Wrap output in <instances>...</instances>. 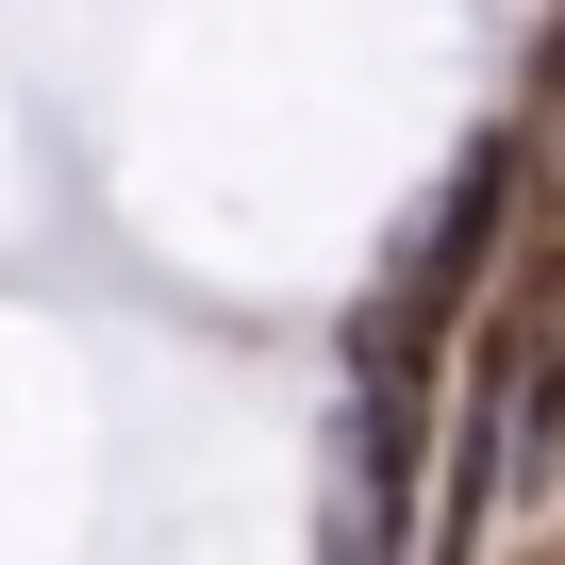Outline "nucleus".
Segmentation results:
<instances>
[{
  "label": "nucleus",
  "instance_id": "f257e3e1",
  "mask_svg": "<svg viewBox=\"0 0 565 565\" xmlns=\"http://www.w3.org/2000/svg\"><path fill=\"white\" fill-rule=\"evenodd\" d=\"M565 482V233L515 249V282H482L466 317V449H449V548L499 532V499Z\"/></svg>",
  "mask_w": 565,
  "mask_h": 565
},
{
  "label": "nucleus",
  "instance_id": "f03ea898",
  "mask_svg": "<svg viewBox=\"0 0 565 565\" xmlns=\"http://www.w3.org/2000/svg\"><path fill=\"white\" fill-rule=\"evenodd\" d=\"M515 200H532V134H482V150L449 167V200L416 216V249L383 266V300L350 317V366H383V383H433V366H449V333L482 317V282H499V249H515Z\"/></svg>",
  "mask_w": 565,
  "mask_h": 565
}]
</instances>
